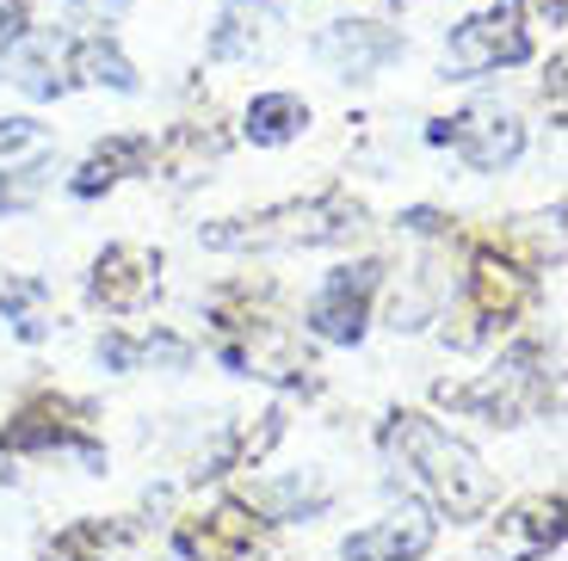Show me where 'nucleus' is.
I'll return each instance as SVG.
<instances>
[{
	"instance_id": "nucleus-1",
	"label": "nucleus",
	"mask_w": 568,
	"mask_h": 561,
	"mask_svg": "<svg viewBox=\"0 0 568 561\" xmlns=\"http://www.w3.org/2000/svg\"><path fill=\"white\" fill-rule=\"evenodd\" d=\"M384 450L408 469V481L426 493V500L452 512V519H483L488 500H495V476L483 469V457L452 438L439 420H426V414H396L384 426Z\"/></svg>"
},
{
	"instance_id": "nucleus-2",
	"label": "nucleus",
	"mask_w": 568,
	"mask_h": 561,
	"mask_svg": "<svg viewBox=\"0 0 568 561\" xmlns=\"http://www.w3.org/2000/svg\"><path fill=\"white\" fill-rule=\"evenodd\" d=\"M365 223V204L346 192H315V197H291L278 211L260 216H235V223H211L204 247L216 253H266V247H322V241H346Z\"/></svg>"
},
{
	"instance_id": "nucleus-3",
	"label": "nucleus",
	"mask_w": 568,
	"mask_h": 561,
	"mask_svg": "<svg viewBox=\"0 0 568 561\" xmlns=\"http://www.w3.org/2000/svg\"><path fill=\"white\" fill-rule=\"evenodd\" d=\"M457 74H488V69H513L531 57V31H526V0H495L488 13L464 19L445 43Z\"/></svg>"
},
{
	"instance_id": "nucleus-4",
	"label": "nucleus",
	"mask_w": 568,
	"mask_h": 561,
	"mask_svg": "<svg viewBox=\"0 0 568 561\" xmlns=\"http://www.w3.org/2000/svg\"><path fill=\"white\" fill-rule=\"evenodd\" d=\"M384 284V266L377 259H358V266H341L334 278L315 290L310 303V334L334 339V346H358L371 322V290Z\"/></svg>"
},
{
	"instance_id": "nucleus-5",
	"label": "nucleus",
	"mask_w": 568,
	"mask_h": 561,
	"mask_svg": "<svg viewBox=\"0 0 568 561\" xmlns=\"http://www.w3.org/2000/svg\"><path fill=\"white\" fill-rule=\"evenodd\" d=\"M433 142H452L476 173H500V167L519 161V149H526V124L513 112H500V105H476V112H464V118L433 124Z\"/></svg>"
},
{
	"instance_id": "nucleus-6",
	"label": "nucleus",
	"mask_w": 568,
	"mask_h": 561,
	"mask_svg": "<svg viewBox=\"0 0 568 561\" xmlns=\"http://www.w3.org/2000/svg\"><path fill=\"white\" fill-rule=\"evenodd\" d=\"M396 50H402V38L384 26H371V19H334V26L315 31V57L334 74H371L377 62L396 57Z\"/></svg>"
},
{
	"instance_id": "nucleus-7",
	"label": "nucleus",
	"mask_w": 568,
	"mask_h": 561,
	"mask_svg": "<svg viewBox=\"0 0 568 561\" xmlns=\"http://www.w3.org/2000/svg\"><path fill=\"white\" fill-rule=\"evenodd\" d=\"M531 296V272L500 259V253H476V266H469V315L488 327H507L513 315L526 309Z\"/></svg>"
},
{
	"instance_id": "nucleus-8",
	"label": "nucleus",
	"mask_w": 568,
	"mask_h": 561,
	"mask_svg": "<svg viewBox=\"0 0 568 561\" xmlns=\"http://www.w3.org/2000/svg\"><path fill=\"white\" fill-rule=\"evenodd\" d=\"M433 537H439V524L426 519L420 506H402L396 519L346 537V561H420L433 549Z\"/></svg>"
},
{
	"instance_id": "nucleus-9",
	"label": "nucleus",
	"mask_w": 568,
	"mask_h": 561,
	"mask_svg": "<svg viewBox=\"0 0 568 561\" xmlns=\"http://www.w3.org/2000/svg\"><path fill=\"white\" fill-rule=\"evenodd\" d=\"M155 253H142V247H105L100 253V266H93V303H105V309L130 315L149 303V290H155Z\"/></svg>"
},
{
	"instance_id": "nucleus-10",
	"label": "nucleus",
	"mask_w": 568,
	"mask_h": 561,
	"mask_svg": "<svg viewBox=\"0 0 568 561\" xmlns=\"http://www.w3.org/2000/svg\"><path fill=\"white\" fill-rule=\"evenodd\" d=\"M149 155H155V142L149 136H112V142H100L93 155L74 167V180H69V192L74 197H100V192H112L118 180H130V173H142L149 167Z\"/></svg>"
},
{
	"instance_id": "nucleus-11",
	"label": "nucleus",
	"mask_w": 568,
	"mask_h": 561,
	"mask_svg": "<svg viewBox=\"0 0 568 561\" xmlns=\"http://www.w3.org/2000/svg\"><path fill=\"white\" fill-rule=\"evenodd\" d=\"M74 414H81V407H69V401H50V395H43V401H31L26 414H19L13 426H7V445H13V450H50V445H74V450H87V457H93V438H87L81 426H74Z\"/></svg>"
},
{
	"instance_id": "nucleus-12",
	"label": "nucleus",
	"mask_w": 568,
	"mask_h": 561,
	"mask_svg": "<svg viewBox=\"0 0 568 561\" xmlns=\"http://www.w3.org/2000/svg\"><path fill=\"white\" fill-rule=\"evenodd\" d=\"M562 543V500H519L500 519V549L507 555H550V549Z\"/></svg>"
},
{
	"instance_id": "nucleus-13",
	"label": "nucleus",
	"mask_w": 568,
	"mask_h": 561,
	"mask_svg": "<svg viewBox=\"0 0 568 561\" xmlns=\"http://www.w3.org/2000/svg\"><path fill=\"white\" fill-rule=\"evenodd\" d=\"M303 130H310V105H303L297 93H260L254 105H247V136H254L260 149H284V142H297Z\"/></svg>"
},
{
	"instance_id": "nucleus-14",
	"label": "nucleus",
	"mask_w": 568,
	"mask_h": 561,
	"mask_svg": "<svg viewBox=\"0 0 568 561\" xmlns=\"http://www.w3.org/2000/svg\"><path fill=\"white\" fill-rule=\"evenodd\" d=\"M69 69H74V81H87V86L136 93V69H130V57L118 50L112 38H81V43L69 50Z\"/></svg>"
},
{
	"instance_id": "nucleus-15",
	"label": "nucleus",
	"mask_w": 568,
	"mask_h": 561,
	"mask_svg": "<svg viewBox=\"0 0 568 561\" xmlns=\"http://www.w3.org/2000/svg\"><path fill=\"white\" fill-rule=\"evenodd\" d=\"M50 173H57L50 161H38V167H19V180H13V185H0V211H26L31 197L43 192V180H50Z\"/></svg>"
},
{
	"instance_id": "nucleus-16",
	"label": "nucleus",
	"mask_w": 568,
	"mask_h": 561,
	"mask_svg": "<svg viewBox=\"0 0 568 561\" xmlns=\"http://www.w3.org/2000/svg\"><path fill=\"white\" fill-rule=\"evenodd\" d=\"M38 124H26V118H0V167L13 155H26V149H38Z\"/></svg>"
},
{
	"instance_id": "nucleus-17",
	"label": "nucleus",
	"mask_w": 568,
	"mask_h": 561,
	"mask_svg": "<svg viewBox=\"0 0 568 561\" xmlns=\"http://www.w3.org/2000/svg\"><path fill=\"white\" fill-rule=\"evenodd\" d=\"M26 31H31L26 0H0V57H7V43H19Z\"/></svg>"
},
{
	"instance_id": "nucleus-18",
	"label": "nucleus",
	"mask_w": 568,
	"mask_h": 561,
	"mask_svg": "<svg viewBox=\"0 0 568 561\" xmlns=\"http://www.w3.org/2000/svg\"><path fill=\"white\" fill-rule=\"evenodd\" d=\"M136 358H142V346H136V339H124V334H105V339H100V365L130 370Z\"/></svg>"
},
{
	"instance_id": "nucleus-19",
	"label": "nucleus",
	"mask_w": 568,
	"mask_h": 561,
	"mask_svg": "<svg viewBox=\"0 0 568 561\" xmlns=\"http://www.w3.org/2000/svg\"><path fill=\"white\" fill-rule=\"evenodd\" d=\"M538 13H550V26H562V0H531Z\"/></svg>"
}]
</instances>
